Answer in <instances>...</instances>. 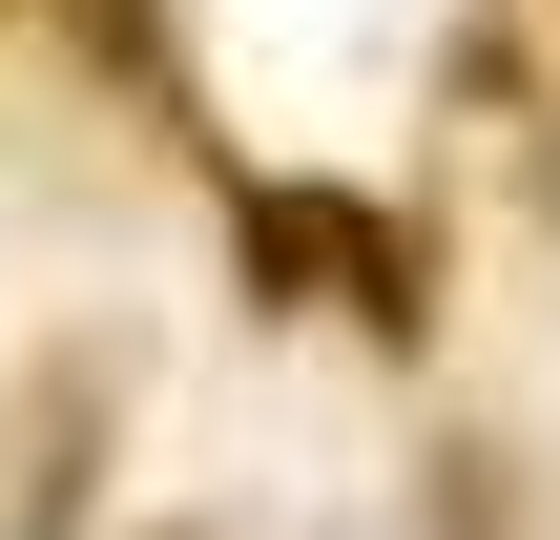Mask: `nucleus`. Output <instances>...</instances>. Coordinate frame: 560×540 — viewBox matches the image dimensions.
I'll return each instance as SVG.
<instances>
[{
  "mask_svg": "<svg viewBox=\"0 0 560 540\" xmlns=\"http://www.w3.org/2000/svg\"><path fill=\"white\" fill-rule=\"evenodd\" d=\"M249 271H270L291 312H374V333H416V229L353 208V187H249Z\"/></svg>",
  "mask_w": 560,
  "mask_h": 540,
  "instance_id": "1",
  "label": "nucleus"
}]
</instances>
